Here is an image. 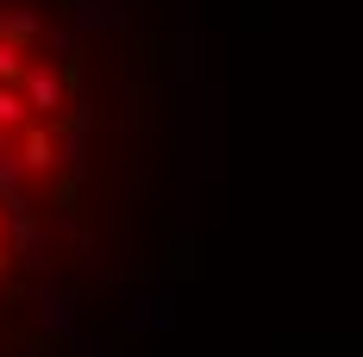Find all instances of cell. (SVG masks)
I'll list each match as a JSON object with an SVG mask.
<instances>
[{
    "mask_svg": "<svg viewBox=\"0 0 363 357\" xmlns=\"http://www.w3.org/2000/svg\"><path fill=\"white\" fill-rule=\"evenodd\" d=\"M19 132H26V138H19V150H13V163H19L26 176H50V170L63 163V150H57V126H50V119H26Z\"/></svg>",
    "mask_w": 363,
    "mask_h": 357,
    "instance_id": "1",
    "label": "cell"
},
{
    "mask_svg": "<svg viewBox=\"0 0 363 357\" xmlns=\"http://www.w3.org/2000/svg\"><path fill=\"white\" fill-rule=\"evenodd\" d=\"M19 94H26V107L38 113V119H57V113L69 107V82L50 70H26L19 75Z\"/></svg>",
    "mask_w": 363,
    "mask_h": 357,
    "instance_id": "2",
    "label": "cell"
},
{
    "mask_svg": "<svg viewBox=\"0 0 363 357\" xmlns=\"http://www.w3.org/2000/svg\"><path fill=\"white\" fill-rule=\"evenodd\" d=\"M26 119H32V107H26V94H19L13 82H0V126H6V132H19Z\"/></svg>",
    "mask_w": 363,
    "mask_h": 357,
    "instance_id": "3",
    "label": "cell"
},
{
    "mask_svg": "<svg viewBox=\"0 0 363 357\" xmlns=\"http://www.w3.org/2000/svg\"><path fill=\"white\" fill-rule=\"evenodd\" d=\"M0 38L6 44H26V38H38V19L32 13H0Z\"/></svg>",
    "mask_w": 363,
    "mask_h": 357,
    "instance_id": "4",
    "label": "cell"
},
{
    "mask_svg": "<svg viewBox=\"0 0 363 357\" xmlns=\"http://www.w3.org/2000/svg\"><path fill=\"white\" fill-rule=\"evenodd\" d=\"M19 75H26V50L0 38V82H19Z\"/></svg>",
    "mask_w": 363,
    "mask_h": 357,
    "instance_id": "5",
    "label": "cell"
},
{
    "mask_svg": "<svg viewBox=\"0 0 363 357\" xmlns=\"http://www.w3.org/2000/svg\"><path fill=\"white\" fill-rule=\"evenodd\" d=\"M6 270H13V251H6V245H0V276H6Z\"/></svg>",
    "mask_w": 363,
    "mask_h": 357,
    "instance_id": "6",
    "label": "cell"
}]
</instances>
